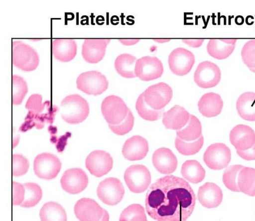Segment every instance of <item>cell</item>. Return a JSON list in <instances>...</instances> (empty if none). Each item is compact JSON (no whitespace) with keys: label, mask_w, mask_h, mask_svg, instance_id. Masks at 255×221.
<instances>
[{"label":"cell","mask_w":255,"mask_h":221,"mask_svg":"<svg viewBox=\"0 0 255 221\" xmlns=\"http://www.w3.org/2000/svg\"><path fill=\"white\" fill-rule=\"evenodd\" d=\"M195 203L196 196L189 184L172 175L151 184L145 200L147 213L156 221H186Z\"/></svg>","instance_id":"6da1fadb"},{"label":"cell","mask_w":255,"mask_h":221,"mask_svg":"<svg viewBox=\"0 0 255 221\" xmlns=\"http://www.w3.org/2000/svg\"><path fill=\"white\" fill-rule=\"evenodd\" d=\"M60 113L62 118L67 123L77 124L83 121L89 113L87 101L78 94L70 95L63 99L61 103Z\"/></svg>","instance_id":"7a4b0ae2"},{"label":"cell","mask_w":255,"mask_h":221,"mask_svg":"<svg viewBox=\"0 0 255 221\" xmlns=\"http://www.w3.org/2000/svg\"><path fill=\"white\" fill-rule=\"evenodd\" d=\"M12 60L15 67L25 72L35 70L39 63L37 52L20 40L12 42Z\"/></svg>","instance_id":"3957f363"},{"label":"cell","mask_w":255,"mask_h":221,"mask_svg":"<svg viewBox=\"0 0 255 221\" xmlns=\"http://www.w3.org/2000/svg\"><path fill=\"white\" fill-rule=\"evenodd\" d=\"M129 110L123 100L115 95L106 97L101 105L102 114L110 124L121 123L126 118Z\"/></svg>","instance_id":"277c9868"},{"label":"cell","mask_w":255,"mask_h":221,"mask_svg":"<svg viewBox=\"0 0 255 221\" xmlns=\"http://www.w3.org/2000/svg\"><path fill=\"white\" fill-rule=\"evenodd\" d=\"M77 88L88 95L102 94L108 88L109 82L101 72L93 70L81 73L76 80Z\"/></svg>","instance_id":"5b68a950"},{"label":"cell","mask_w":255,"mask_h":221,"mask_svg":"<svg viewBox=\"0 0 255 221\" xmlns=\"http://www.w3.org/2000/svg\"><path fill=\"white\" fill-rule=\"evenodd\" d=\"M124 180L129 190L134 193L144 192L151 182V175L148 168L141 164L128 167L124 173Z\"/></svg>","instance_id":"8992f818"},{"label":"cell","mask_w":255,"mask_h":221,"mask_svg":"<svg viewBox=\"0 0 255 221\" xmlns=\"http://www.w3.org/2000/svg\"><path fill=\"white\" fill-rule=\"evenodd\" d=\"M142 94L146 104L155 110L164 109L173 96L171 88L164 82L148 87Z\"/></svg>","instance_id":"52a82bcc"},{"label":"cell","mask_w":255,"mask_h":221,"mask_svg":"<svg viewBox=\"0 0 255 221\" xmlns=\"http://www.w3.org/2000/svg\"><path fill=\"white\" fill-rule=\"evenodd\" d=\"M97 192L98 198L103 203L109 206H115L123 199L125 189L119 179L110 177L100 183Z\"/></svg>","instance_id":"ba28073f"},{"label":"cell","mask_w":255,"mask_h":221,"mask_svg":"<svg viewBox=\"0 0 255 221\" xmlns=\"http://www.w3.org/2000/svg\"><path fill=\"white\" fill-rule=\"evenodd\" d=\"M231 160V150L223 143H216L210 145L203 155V160L206 165L209 168L215 170L226 168Z\"/></svg>","instance_id":"9c48e42d"},{"label":"cell","mask_w":255,"mask_h":221,"mask_svg":"<svg viewBox=\"0 0 255 221\" xmlns=\"http://www.w3.org/2000/svg\"><path fill=\"white\" fill-rule=\"evenodd\" d=\"M221 78V73L219 67L209 61L199 63L194 75L196 84L203 89L215 87L220 82Z\"/></svg>","instance_id":"30bf717a"},{"label":"cell","mask_w":255,"mask_h":221,"mask_svg":"<svg viewBox=\"0 0 255 221\" xmlns=\"http://www.w3.org/2000/svg\"><path fill=\"white\" fill-rule=\"evenodd\" d=\"M61 167L60 160L51 153H41L34 160V173L41 179L51 180L55 178L60 172Z\"/></svg>","instance_id":"8fae6325"},{"label":"cell","mask_w":255,"mask_h":221,"mask_svg":"<svg viewBox=\"0 0 255 221\" xmlns=\"http://www.w3.org/2000/svg\"><path fill=\"white\" fill-rule=\"evenodd\" d=\"M192 52L181 47L174 49L168 56V62L171 72L178 76L188 74L195 63Z\"/></svg>","instance_id":"7c38bea8"},{"label":"cell","mask_w":255,"mask_h":221,"mask_svg":"<svg viewBox=\"0 0 255 221\" xmlns=\"http://www.w3.org/2000/svg\"><path fill=\"white\" fill-rule=\"evenodd\" d=\"M163 70L161 61L156 57L143 56L137 59L135 63V76L143 81H149L160 78Z\"/></svg>","instance_id":"4fadbf2b"},{"label":"cell","mask_w":255,"mask_h":221,"mask_svg":"<svg viewBox=\"0 0 255 221\" xmlns=\"http://www.w3.org/2000/svg\"><path fill=\"white\" fill-rule=\"evenodd\" d=\"M62 189L71 194H77L82 192L88 184V178L86 173L81 168H74L66 170L60 180Z\"/></svg>","instance_id":"5bb4252c"},{"label":"cell","mask_w":255,"mask_h":221,"mask_svg":"<svg viewBox=\"0 0 255 221\" xmlns=\"http://www.w3.org/2000/svg\"><path fill=\"white\" fill-rule=\"evenodd\" d=\"M85 164L92 175L100 177L111 170L113 160L109 153L103 150H95L87 156Z\"/></svg>","instance_id":"9a60e30c"},{"label":"cell","mask_w":255,"mask_h":221,"mask_svg":"<svg viewBox=\"0 0 255 221\" xmlns=\"http://www.w3.org/2000/svg\"><path fill=\"white\" fill-rule=\"evenodd\" d=\"M105 212L94 200L83 198L75 205L74 213L80 221H100Z\"/></svg>","instance_id":"2e32d148"},{"label":"cell","mask_w":255,"mask_h":221,"mask_svg":"<svg viewBox=\"0 0 255 221\" xmlns=\"http://www.w3.org/2000/svg\"><path fill=\"white\" fill-rule=\"evenodd\" d=\"M230 141L237 151H245L255 143V132L244 124L236 125L230 133Z\"/></svg>","instance_id":"e0dca14e"},{"label":"cell","mask_w":255,"mask_h":221,"mask_svg":"<svg viewBox=\"0 0 255 221\" xmlns=\"http://www.w3.org/2000/svg\"><path fill=\"white\" fill-rule=\"evenodd\" d=\"M110 39H86L82 45V55L87 62L95 64L104 58Z\"/></svg>","instance_id":"ac0fdd59"},{"label":"cell","mask_w":255,"mask_h":221,"mask_svg":"<svg viewBox=\"0 0 255 221\" xmlns=\"http://www.w3.org/2000/svg\"><path fill=\"white\" fill-rule=\"evenodd\" d=\"M148 149V142L144 137L134 135L125 141L122 154L125 158L128 160H140L146 156Z\"/></svg>","instance_id":"d6986e66"},{"label":"cell","mask_w":255,"mask_h":221,"mask_svg":"<svg viewBox=\"0 0 255 221\" xmlns=\"http://www.w3.org/2000/svg\"><path fill=\"white\" fill-rule=\"evenodd\" d=\"M155 168L162 174H169L175 171L178 161L175 154L168 148L161 147L155 150L152 157Z\"/></svg>","instance_id":"ffe728a7"},{"label":"cell","mask_w":255,"mask_h":221,"mask_svg":"<svg viewBox=\"0 0 255 221\" xmlns=\"http://www.w3.org/2000/svg\"><path fill=\"white\" fill-rule=\"evenodd\" d=\"M198 200L204 207L211 209L219 206L223 200L221 189L216 184L206 182L199 188Z\"/></svg>","instance_id":"44dd1931"},{"label":"cell","mask_w":255,"mask_h":221,"mask_svg":"<svg viewBox=\"0 0 255 221\" xmlns=\"http://www.w3.org/2000/svg\"><path fill=\"white\" fill-rule=\"evenodd\" d=\"M190 114L183 107L175 105L163 112L162 122L166 129L179 130L189 121Z\"/></svg>","instance_id":"7402d4cb"},{"label":"cell","mask_w":255,"mask_h":221,"mask_svg":"<svg viewBox=\"0 0 255 221\" xmlns=\"http://www.w3.org/2000/svg\"><path fill=\"white\" fill-rule=\"evenodd\" d=\"M200 112L207 117H215L222 111L223 101L221 96L216 93L211 92L203 95L198 103Z\"/></svg>","instance_id":"603a6c76"},{"label":"cell","mask_w":255,"mask_h":221,"mask_svg":"<svg viewBox=\"0 0 255 221\" xmlns=\"http://www.w3.org/2000/svg\"><path fill=\"white\" fill-rule=\"evenodd\" d=\"M58 110L57 107L54 105L52 108L50 106L45 113H36L29 110L25 118L24 122L20 126L19 130L25 132L34 126L37 129L42 128L45 122H53Z\"/></svg>","instance_id":"cb8c5ba5"},{"label":"cell","mask_w":255,"mask_h":221,"mask_svg":"<svg viewBox=\"0 0 255 221\" xmlns=\"http://www.w3.org/2000/svg\"><path fill=\"white\" fill-rule=\"evenodd\" d=\"M77 47L76 41L74 39H56L52 41V54L60 61L69 62L76 56Z\"/></svg>","instance_id":"d4e9b609"},{"label":"cell","mask_w":255,"mask_h":221,"mask_svg":"<svg viewBox=\"0 0 255 221\" xmlns=\"http://www.w3.org/2000/svg\"><path fill=\"white\" fill-rule=\"evenodd\" d=\"M237 41V39H211L207 45V52L215 59H226L233 52Z\"/></svg>","instance_id":"484cf974"},{"label":"cell","mask_w":255,"mask_h":221,"mask_svg":"<svg viewBox=\"0 0 255 221\" xmlns=\"http://www.w3.org/2000/svg\"><path fill=\"white\" fill-rule=\"evenodd\" d=\"M236 109L243 119L255 121V93L247 92L241 95L237 101Z\"/></svg>","instance_id":"4316f807"},{"label":"cell","mask_w":255,"mask_h":221,"mask_svg":"<svg viewBox=\"0 0 255 221\" xmlns=\"http://www.w3.org/2000/svg\"><path fill=\"white\" fill-rule=\"evenodd\" d=\"M182 176L189 182L197 184L203 180L206 172L201 164L195 160L184 162L181 167Z\"/></svg>","instance_id":"83f0119b"},{"label":"cell","mask_w":255,"mask_h":221,"mask_svg":"<svg viewBox=\"0 0 255 221\" xmlns=\"http://www.w3.org/2000/svg\"><path fill=\"white\" fill-rule=\"evenodd\" d=\"M237 184L240 192L255 196V169L244 166L239 173Z\"/></svg>","instance_id":"f1b7e54d"},{"label":"cell","mask_w":255,"mask_h":221,"mask_svg":"<svg viewBox=\"0 0 255 221\" xmlns=\"http://www.w3.org/2000/svg\"><path fill=\"white\" fill-rule=\"evenodd\" d=\"M136 58L129 54L119 55L115 61V68L118 73L126 78L136 77L135 67Z\"/></svg>","instance_id":"f546056e"},{"label":"cell","mask_w":255,"mask_h":221,"mask_svg":"<svg viewBox=\"0 0 255 221\" xmlns=\"http://www.w3.org/2000/svg\"><path fill=\"white\" fill-rule=\"evenodd\" d=\"M41 221H67L66 213L63 207L55 202L46 203L39 212Z\"/></svg>","instance_id":"4dcf8cb0"},{"label":"cell","mask_w":255,"mask_h":221,"mask_svg":"<svg viewBox=\"0 0 255 221\" xmlns=\"http://www.w3.org/2000/svg\"><path fill=\"white\" fill-rule=\"evenodd\" d=\"M177 136L186 141H194L202 135V125L199 119L190 114L188 122L182 128L176 130Z\"/></svg>","instance_id":"1f68e13d"},{"label":"cell","mask_w":255,"mask_h":221,"mask_svg":"<svg viewBox=\"0 0 255 221\" xmlns=\"http://www.w3.org/2000/svg\"><path fill=\"white\" fill-rule=\"evenodd\" d=\"M25 188V197L20 205L24 208H31L36 206L42 197L41 187L36 183H26L23 184Z\"/></svg>","instance_id":"d6a6232c"},{"label":"cell","mask_w":255,"mask_h":221,"mask_svg":"<svg viewBox=\"0 0 255 221\" xmlns=\"http://www.w3.org/2000/svg\"><path fill=\"white\" fill-rule=\"evenodd\" d=\"M135 109L138 114L142 118L148 121H155L159 119L163 115L164 111V109L155 110L148 106L145 103L142 93L136 100Z\"/></svg>","instance_id":"836d02e7"},{"label":"cell","mask_w":255,"mask_h":221,"mask_svg":"<svg viewBox=\"0 0 255 221\" xmlns=\"http://www.w3.org/2000/svg\"><path fill=\"white\" fill-rule=\"evenodd\" d=\"M204 138L201 135L198 139L192 141L183 140L176 137L175 146L178 151L184 155H192L198 153L203 146Z\"/></svg>","instance_id":"e575fe53"},{"label":"cell","mask_w":255,"mask_h":221,"mask_svg":"<svg viewBox=\"0 0 255 221\" xmlns=\"http://www.w3.org/2000/svg\"><path fill=\"white\" fill-rule=\"evenodd\" d=\"M119 221H148L144 208L138 204L130 205L121 213Z\"/></svg>","instance_id":"d590c367"},{"label":"cell","mask_w":255,"mask_h":221,"mask_svg":"<svg viewBox=\"0 0 255 221\" xmlns=\"http://www.w3.org/2000/svg\"><path fill=\"white\" fill-rule=\"evenodd\" d=\"M244 166L237 164L227 168L223 175V182L225 186L230 190L239 192L237 184L239 173Z\"/></svg>","instance_id":"8d00e7d4"},{"label":"cell","mask_w":255,"mask_h":221,"mask_svg":"<svg viewBox=\"0 0 255 221\" xmlns=\"http://www.w3.org/2000/svg\"><path fill=\"white\" fill-rule=\"evenodd\" d=\"M12 79V104L18 105L21 104L28 92L27 85L20 76L13 75Z\"/></svg>","instance_id":"74e56055"},{"label":"cell","mask_w":255,"mask_h":221,"mask_svg":"<svg viewBox=\"0 0 255 221\" xmlns=\"http://www.w3.org/2000/svg\"><path fill=\"white\" fill-rule=\"evenodd\" d=\"M242 59L245 64L249 68H255V39L247 41L241 51Z\"/></svg>","instance_id":"f35d334b"},{"label":"cell","mask_w":255,"mask_h":221,"mask_svg":"<svg viewBox=\"0 0 255 221\" xmlns=\"http://www.w3.org/2000/svg\"><path fill=\"white\" fill-rule=\"evenodd\" d=\"M134 118L129 110L126 118L120 124L113 125L108 124L110 128L115 134L123 135L129 132L132 128Z\"/></svg>","instance_id":"ab89813d"},{"label":"cell","mask_w":255,"mask_h":221,"mask_svg":"<svg viewBox=\"0 0 255 221\" xmlns=\"http://www.w3.org/2000/svg\"><path fill=\"white\" fill-rule=\"evenodd\" d=\"M42 100L41 95L37 94H33L28 99L25 104V108L36 113H42L50 103L49 101H46L42 103Z\"/></svg>","instance_id":"60d3db41"},{"label":"cell","mask_w":255,"mask_h":221,"mask_svg":"<svg viewBox=\"0 0 255 221\" xmlns=\"http://www.w3.org/2000/svg\"><path fill=\"white\" fill-rule=\"evenodd\" d=\"M29 168L28 161L20 154H14L12 156V174L14 176L19 177L24 175Z\"/></svg>","instance_id":"b9f144b4"},{"label":"cell","mask_w":255,"mask_h":221,"mask_svg":"<svg viewBox=\"0 0 255 221\" xmlns=\"http://www.w3.org/2000/svg\"><path fill=\"white\" fill-rule=\"evenodd\" d=\"M25 197V188L23 185L17 182H12V204L13 206L20 205Z\"/></svg>","instance_id":"7bdbcfd3"},{"label":"cell","mask_w":255,"mask_h":221,"mask_svg":"<svg viewBox=\"0 0 255 221\" xmlns=\"http://www.w3.org/2000/svg\"><path fill=\"white\" fill-rule=\"evenodd\" d=\"M238 155L246 160H255V143L249 149L245 151H237Z\"/></svg>","instance_id":"ee69618b"},{"label":"cell","mask_w":255,"mask_h":221,"mask_svg":"<svg viewBox=\"0 0 255 221\" xmlns=\"http://www.w3.org/2000/svg\"><path fill=\"white\" fill-rule=\"evenodd\" d=\"M204 39H183L182 41L190 46L192 47H200L204 42Z\"/></svg>","instance_id":"f6af8a7d"},{"label":"cell","mask_w":255,"mask_h":221,"mask_svg":"<svg viewBox=\"0 0 255 221\" xmlns=\"http://www.w3.org/2000/svg\"><path fill=\"white\" fill-rule=\"evenodd\" d=\"M119 41L124 45H129L136 43L139 39H120Z\"/></svg>","instance_id":"bcb514c9"},{"label":"cell","mask_w":255,"mask_h":221,"mask_svg":"<svg viewBox=\"0 0 255 221\" xmlns=\"http://www.w3.org/2000/svg\"><path fill=\"white\" fill-rule=\"evenodd\" d=\"M235 21L237 25H242L244 22V17L241 15L237 16L235 19Z\"/></svg>","instance_id":"7dc6e473"},{"label":"cell","mask_w":255,"mask_h":221,"mask_svg":"<svg viewBox=\"0 0 255 221\" xmlns=\"http://www.w3.org/2000/svg\"><path fill=\"white\" fill-rule=\"evenodd\" d=\"M100 221H109V215L106 210H105L104 215Z\"/></svg>","instance_id":"c3c4849f"},{"label":"cell","mask_w":255,"mask_h":221,"mask_svg":"<svg viewBox=\"0 0 255 221\" xmlns=\"http://www.w3.org/2000/svg\"><path fill=\"white\" fill-rule=\"evenodd\" d=\"M250 71H251L252 72H254V73H255V68H251V69H249Z\"/></svg>","instance_id":"681fc988"}]
</instances>
